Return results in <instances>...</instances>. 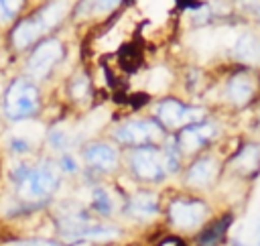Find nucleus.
Masks as SVG:
<instances>
[{
  "label": "nucleus",
  "instance_id": "obj_12",
  "mask_svg": "<svg viewBox=\"0 0 260 246\" xmlns=\"http://www.w3.org/2000/svg\"><path fill=\"white\" fill-rule=\"evenodd\" d=\"M39 89L28 79H16L4 98V112L10 120H26L39 112Z\"/></svg>",
  "mask_w": 260,
  "mask_h": 246
},
{
  "label": "nucleus",
  "instance_id": "obj_5",
  "mask_svg": "<svg viewBox=\"0 0 260 246\" xmlns=\"http://www.w3.org/2000/svg\"><path fill=\"white\" fill-rule=\"evenodd\" d=\"M223 175V159L217 152H211V148L191 157L185 161L181 171V187L191 193H207L217 187Z\"/></svg>",
  "mask_w": 260,
  "mask_h": 246
},
{
  "label": "nucleus",
  "instance_id": "obj_10",
  "mask_svg": "<svg viewBox=\"0 0 260 246\" xmlns=\"http://www.w3.org/2000/svg\"><path fill=\"white\" fill-rule=\"evenodd\" d=\"M150 114L160 122V126L167 132H177L185 124L197 122V120H203L205 116H209L207 110H203L199 106H193V104H189V102H185L177 96H169V94L160 96L152 104Z\"/></svg>",
  "mask_w": 260,
  "mask_h": 246
},
{
  "label": "nucleus",
  "instance_id": "obj_9",
  "mask_svg": "<svg viewBox=\"0 0 260 246\" xmlns=\"http://www.w3.org/2000/svg\"><path fill=\"white\" fill-rule=\"evenodd\" d=\"M173 134L179 142V148H181L185 161H189L191 157L211 148V144H215L221 138L223 130L217 120H213L211 116H205L203 120L185 124L183 128H179Z\"/></svg>",
  "mask_w": 260,
  "mask_h": 246
},
{
  "label": "nucleus",
  "instance_id": "obj_20",
  "mask_svg": "<svg viewBox=\"0 0 260 246\" xmlns=\"http://www.w3.org/2000/svg\"><path fill=\"white\" fill-rule=\"evenodd\" d=\"M89 91H91L89 77H87L85 73L73 75V79L69 81V96H71L75 102H81V100H87V98H89Z\"/></svg>",
  "mask_w": 260,
  "mask_h": 246
},
{
  "label": "nucleus",
  "instance_id": "obj_11",
  "mask_svg": "<svg viewBox=\"0 0 260 246\" xmlns=\"http://www.w3.org/2000/svg\"><path fill=\"white\" fill-rule=\"evenodd\" d=\"M223 175L240 181H254L260 175V142L244 140L223 159Z\"/></svg>",
  "mask_w": 260,
  "mask_h": 246
},
{
  "label": "nucleus",
  "instance_id": "obj_19",
  "mask_svg": "<svg viewBox=\"0 0 260 246\" xmlns=\"http://www.w3.org/2000/svg\"><path fill=\"white\" fill-rule=\"evenodd\" d=\"M47 140H49V144H51L55 150H67L69 146H73V142H75L77 138L73 136V132H71L69 128L55 126V128H51Z\"/></svg>",
  "mask_w": 260,
  "mask_h": 246
},
{
  "label": "nucleus",
  "instance_id": "obj_7",
  "mask_svg": "<svg viewBox=\"0 0 260 246\" xmlns=\"http://www.w3.org/2000/svg\"><path fill=\"white\" fill-rule=\"evenodd\" d=\"M69 6L67 0H53L49 4H45L43 8H39L32 16L24 18L12 33V43L18 49H24L32 43H37L43 35H47L53 26H57L65 14H67Z\"/></svg>",
  "mask_w": 260,
  "mask_h": 246
},
{
  "label": "nucleus",
  "instance_id": "obj_24",
  "mask_svg": "<svg viewBox=\"0 0 260 246\" xmlns=\"http://www.w3.org/2000/svg\"><path fill=\"white\" fill-rule=\"evenodd\" d=\"M6 246H61V244L45 238H32V240H14V242H8Z\"/></svg>",
  "mask_w": 260,
  "mask_h": 246
},
{
  "label": "nucleus",
  "instance_id": "obj_17",
  "mask_svg": "<svg viewBox=\"0 0 260 246\" xmlns=\"http://www.w3.org/2000/svg\"><path fill=\"white\" fill-rule=\"evenodd\" d=\"M122 201H116V195L106 185H95L89 195V209L100 218H112L120 211Z\"/></svg>",
  "mask_w": 260,
  "mask_h": 246
},
{
  "label": "nucleus",
  "instance_id": "obj_22",
  "mask_svg": "<svg viewBox=\"0 0 260 246\" xmlns=\"http://www.w3.org/2000/svg\"><path fill=\"white\" fill-rule=\"evenodd\" d=\"M24 0H0V24L10 22L22 8Z\"/></svg>",
  "mask_w": 260,
  "mask_h": 246
},
{
  "label": "nucleus",
  "instance_id": "obj_18",
  "mask_svg": "<svg viewBox=\"0 0 260 246\" xmlns=\"http://www.w3.org/2000/svg\"><path fill=\"white\" fill-rule=\"evenodd\" d=\"M160 146V155H162V165H165V171L169 177H179L181 171H183V165H185V157L179 148V142L175 138L173 132H167V136L162 138V142L158 144Z\"/></svg>",
  "mask_w": 260,
  "mask_h": 246
},
{
  "label": "nucleus",
  "instance_id": "obj_14",
  "mask_svg": "<svg viewBox=\"0 0 260 246\" xmlns=\"http://www.w3.org/2000/svg\"><path fill=\"white\" fill-rule=\"evenodd\" d=\"M236 222V213L232 209H223L217 216H211L201 230H197L193 238V246H223L228 244V234Z\"/></svg>",
  "mask_w": 260,
  "mask_h": 246
},
{
  "label": "nucleus",
  "instance_id": "obj_16",
  "mask_svg": "<svg viewBox=\"0 0 260 246\" xmlns=\"http://www.w3.org/2000/svg\"><path fill=\"white\" fill-rule=\"evenodd\" d=\"M230 59L238 65L260 67V33L254 28L242 30L230 47Z\"/></svg>",
  "mask_w": 260,
  "mask_h": 246
},
{
  "label": "nucleus",
  "instance_id": "obj_13",
  "mask_svg": "<svg viewBox=\"0 0 260 246\" xmlns=\"http://www.w3.org/2000/svg\"><path fill=\"white\" fill-rule=\"evenodd\" d=\"M83 163L95 175H112L122 167V150L114 142L93 140L83 146Z\"/></svg>",
  "mask_w": 260,
  "mask_h": 246
},
{
  "label": "nucleus",
  "instance_id": "obj_28",
  "mask_svg": "<svg viewBox=\"0 0 260 246\" xmlns=\"http://www.w3.org/2000/svg\"><path fill=\"white\" fill-rule=\"evenodd\" d=\"M250 2H252V8H254L256 4H260V0H250Z\"/></svg>",
  "mask_w": 260,
  "mask_h": 246
},
{
  "label": "nucleus",
  "instance_id": "obj_23",
  "mask_svg": "<svg viewBox=\"0 0 260 246\" xmlns=\"http://www.w3.org/2000/svg\"><path fill=\"white\" fill-rule=\"evenodd\" d=\"M57 167H59V171H63V173H67V175H75V173L79 171V163H77V159L71 157V155H67V152L61 155Z\"/></svg>",
  "mask_w": 260,
  "mask_h": 246
},
{
  "label": "nucleus",
  "instance_id": "obj_21",
  "mask_svg": "<svg viewBox=\"0 0 260 246\" xmlns=\"http://www.w3.org/2000/svg\"><path fill=\"white\" fill-rule=\"evenodd\" d=\"M124 0H83L81 12H85V14H110Z\"/></svg>",
  "mask_w": 260,
  "mask_h": 246
},
{
  "label": "nucleus",
  "instance_id": "obj_25",
  "mask_svg": "<svg viewBox=\"0 0 260 246\" xmlns=\"http://www.w3.org/2000/svg\"><path fill=\"white\" fill-rule=\"evenodd\" d=\"M154 246H189V244H187L185 238H181V236H177V234H167V236H162Z\"/></svg>",
  "mask_w": 260,
  "mask_h": 246
},
{
  "label": "nucleus",
  "instance_id": "obj_26",
  "mask_svg": "<svg viewBox=\"0 0 260 246\" xmlns=\"http://www.w3.org/2000/svg\"><path fill=\"white\" fill-rule=\"evenodd\" d=\"M8 144H10V148H12V150H16V152H28V150H30V142H28L26 138L12 136Z\"/></svg>",
  "mask_w": 260,
  "mask_h": 246
},
{
  "label": "nucleus",
  "instance_id": "obj_2",
  "mask_svg": "<svg viewBox=\"0 0 260 246\" xmlns=\"http://www.w3.org/2000/svg\"><path fill=\"white\" fill-rule=\"evenodd\" d=\"M219 100L223 108L242 112L260 100V67L234 65L221 81Z\"/></svg>",
  "mask_w": 260,
  "mask_h": 246
},
{
  "label": "nucleus",
  "instance_id": "obj_6",
  "mask_svg": "<svg viewBox=\"0 0 260 246\" xmlns=\"http://www.w3.org/2000/svg\"><path fill=\"white\" fill-rule=\"evenodd\" d=\"M110 136L116 146L126 150L142 144H160L162 138L167 136V130L160 126V122L152 114H146V116L138 114L118 122L110 130Z\"/></svg>",
  "mask_w": 260,
  "mask_h": 246
},
{
  "label": "nucleus",
  "instance_id": "obj_8",
  "mask_svg": "<svg viewBox=\"0 0 260 246\" xmlns=\"http://www.w3.org/2000/svg\"><path fill=\"white\" fill-rule=\"evenodd\" d=\"M120 213L138 228H146L162 220V193L154 187H136L124 193Z\"/></svg>",
  "mask_w": 260,
  "mask_h": 246
},
{
  "label": "nucleus",
  "instance_id": "obj_4",
  "mask_svg": "<svg viewBox=\"0 0 260 246\" xmlns=\"http://www.w3.org/2000/svg\"><path fill=\"white\" fill-rule=\"evenodd\" d=\"M122 163L128 175L140 187H158L169 179L158 144H142V146L126 148L122 155Z\"/></svg>",
  "mask_w": 260,
  "mask_h": 246
},
{
  "label": "nucleus",
  "instance_id": "obj_3",
  "mask_svg": "<svg viewBox=\"0 0 260 246\" xmlns=\"http://www.w3.org/2000/svg\"><path fill=\"white\" fill-rule=\"evenodd\" d=\"M20 199L26 203H41L49 199L59 187V167L43 161L37 165H20L12 173Z\"/></svg>",
  "mask_w": 260,
  "mask_h": 246
},
{
  "label": "nucleus",
  "instance_id": "obj_1",
  "mask_svg": "<svg viewBox=\"0 0 260 246\" xmlns=\"http://www.w3.org/2000/svg\"><path fill=\"white\" fill-rule=\"evenodd\" d=\"M211 216L213 207L205 195L183 189L162 199V222L169 234L189 238L201 230Z\"/></svg>",
  "mask_w": 260,
  "mask_h": 246
},
{
  "label": "nucleus",
  "instance_id": "obj_27",
  "mask_svg": "<svg viewBox=\"0 0 260 246\" xmlns=\"http://www.w3.org/2000/svg\"><path fill=\"white\" fill-rule=\"evenodd\" d=\"M252 12H254V18H256V24H258V28H260V4H256V6L252 8Z\"/></svg>",
  "mask_w": 260,
  "mask_h": 246
},
{
  "label": "nucleus",
  "instance_id": "obj_15",
  "mask_svg": "<svg viewBox=\"0 0 260 246\" xmlns=\"http://www.w3.org/2000/svg\"><path fill=\"white\" fill-rule=\"evenodd\" d=\"M61 59H63V45H61V41H57V39L43 41V43L37 45V49L28 57L26 73L32 79H45Z\"/></svg>",
  "mask_w": 260,
  "mask_h": 246
}]
</instances>
